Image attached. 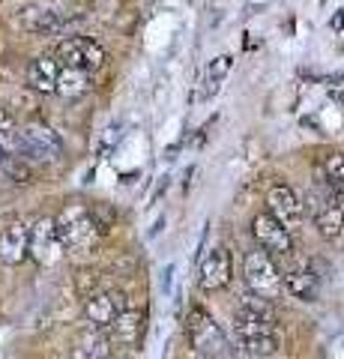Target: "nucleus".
I'll return each mask as SVG.
<instances>
[{"label":"nucleus","instance_id":"obj_1","mask_svg":"<svg viewBox=\"0 0 344 359\" xmlns=\"http://www.w3.org/2000/svg\"><path fill=\"white\" fill-rule=\"evenodd\" d=\"M234 335L249 356H273L282 347V332L275 327V318H261V314L242 309L234 311Z\"/></svg>","mask_w":344,"mask_h":359},{"label":"nucleus","instance_id":"obj_2","mask_svg":"<svg viewBox=\"0 0 344 359\" xmlns=\"http://www.w3.org/2000/svg\"><path fill=\"white\" fill-rule=\"evenodd\" d=\"M57 237L63 243V252H87L90 245L102 237L93 222V212L84 204H69L57 219H54Z\"/></svg>","mask_w":344,"mask_h":359},{"label":"nucleus","instance_id":"obj_3","mask_svg":"<svg viewBox=\"0 0 344 359\" xmlns=\"http://www.w3.org/2000/svg\"><path fill=\"white\" fill-rule=\"evenodd\" d=\"M186 335H188V344L207 359L234 356V351H231V344H228V335L221 332L219 323L201 309H192L186 314Z\"/></svg>","mask_w":344,"mask_h":359},{"label":"nucleus","instance_id":"obj_4","mask_svg":"<svg viewBox=\"0 0 344 359\" xmlns=\"http://www.w3.org/2000/svg\"><path fill=\"white\" fill-rule=\"evenodd\" d=\"M78 21H81L78 13L54 6V4H36L21 13V27L33 33V36H63V33H69Z\"/></svg>","mask_w":344,"mask_h":359},{"label":"nucleus","instance_id":"obj_5","mask_svg":"<svg viewBox=\"0 0 344 359\" xmlns=\"http://www.w3.org/2000/svg\"><path fill=\"white\" fill-rule=\"evenodd\" d=\"M242 276H246V285H249V290H254V294H261L266 299L279 297L282 269L275 264V257L270 252H263L261 245H254V249L246 255V261H242Z\"/></svg>","mask_w":344,"mask_h":359},{"label":"nucleus","instance_id":"obj_6","mask_svg":"<svg viewBox=\"0 0 344 359\" xmlns=\"http://www.w3.org/2000/svg\"><path fill=\"white\" fill-rule=\"evenodd\" d=\"M54 57L60 60V66H69V69H81V72H96L102 69L108 54L105 48L90 36H69V39H60Z\"/></svg>","mask_w":344,"mask_h":359},{"label":"nucleus","instance_id":"obj_7","mask_svg":"<svg viewBox=\"0 0 344 359\" xmlns=\"http://www.w3.org/2000/svg\"><path fill=\"white\" fill-rule=\"evenodd\" d=\"M21 135V147L18 156L30 162H54L63 156V141L60 135L51 126H42V123H30V126L18 129Z\"/></svg>","mask_w":344,"mask_h":359},{"label":"nucleus","instance_id":"obj_8","mask_svg":"<svg viewBox=\"0 0 344 359\" xmlns=\"http://www.w3.org/2000/svg\"><path fill=\"white\" fill-rule=\"evenodd\" d=\"M252 237H254V243H258L263 252H270L273 257L294 252L291 231H287L270 210H263V212H258V216L252 219Z\"/></svg>","mask_w":344,"mask_h":359},{"label":"nucleus","instance_id":"obj_9","mask_svg":"<svg viewBox=\"0 0 344 359\" xmlns=\"http://www.w3.org/2000/svg\"><path fill=\"white\" fill-rule=\"evenodd\" d=\"M231 276H234V257H231L228 245H216V249L207 252V257H201V264H198V285H201V290L228 287Z\"/></svg>","mask_w":344,"mask_h":359},{"label":"nucleus","instance_id":"obj_10","mask_svg":"<svg viewBox=\"0 0 344 359\" xmlns=\"http://www.w3.org/2000/svg\"><path fill=\"white\" fill-rule=\"evenodd\" d=\"M312 216H315L317 231L326 240H338L344 233V207L338 204V195L329 192V189L312 195Z\"/></svg>","mask_w":344,"mask_h":359},{"label":"nucleus","instance_id":"obj_11","mask_svg":"<svg viewBox=\"0 0 344 359\" xmlns=\"http://www.w3.org/2000/svg\"><path fill=\"white\" fill-rule=\"evenodd\" d=\"M120 311H126V294H120V290H99L84 302V318L96 330H108Z\"/></svg>","mask_w":344,"mask_h":359},{"label":"nucleus","instance_id":"obj_12","mask_svg":"<svg viewBox=\"0 0 344 359\" xmlns=\"http://www.w3.org/2000/svg\"><path fill=\"white\" fill-rule=\"evenodd\" d=\"M30 255L42 266H54L63 257V243L57 237V228H54V219H39L30 228Z\"/></svg>","mask_w":344,"mask_h":359},{"label":"nucleus","instance_id":"obj_13","mask_svg":"<svg viewBox=\"0 0 344 359\" xmlns=\"http://www.w3.org/2000/svg\"><path fill=\"white\" fill-rule=\"evenodd\" d=\"M266 210H270L273 216L284 224V228L299 224L303 216H305V204L296 198V192L291 186H273L270 195H266Z\"/></svg>","mask_w":344,"mask_h":359},{"label":"nucleus","instance_id":"obj_14","mask_svg":"<svg viewBox=\"0 0 344 359\" xmlns=\"http://www.w3.org/2000/svg\"><path fill=\"white\" fill-rule=\"evenodd\" d=\"M30 255V228L25 222H13L6 224L0 233V261L15 266Z\"/></svg>","mask_w":344,"mask_h":359},{"label":"nucleus","instance_id":"obj_15","mask_svg":"<svg viewBox=\"0 0 344 359\" xmlns=\"http://www.w3.org/2000/svg\"><path fill=\"white\" fill-rule=\"evenodd\" d=\"M60 60L54 57H36L27 66V87L36 93H54L57 90V75H60Z\"/></svg>","mask_w":344,"mask_h":359},{"label":"nucleus","instance_id":"obj_16","mask_svg":"<svg viewBox=\"0 0 344 359\" xmlns=\"http://www.w3.org/2000/svg\"><path fill=\"white\" fill-rule=\"evenodd\" d=\"M282 287L294 299H303V302H315L320 294L317 276L312 269H291V273H282Z\"/></svg>","mask_w":344,"mask_h":359},{"label":"nucleus","instance_id":"obj_17","mask_svg":"<svg viewBox=\"0 0 344 359\" xmlns=\"http://www.w3.org/2000/svg\"><path fill=\"white\" fill-rule=\"evenodd\" d=\"M111 356V339L102 330H87L72 341V359H108Z\"/></svg>","mask_w":344,"mask_h":359},{"label":"nucleus","instance_id":"obj_18","mask_svg":"<svg viewBox=\"0 0 344 359\" xmlns=\"http://www.w3.org/2000/svg\"><path fill=\"white\" fill-rule=\"evenodd\" d=\"M111 335L108 339L111 341H117V344H135L141 339V332H144V314L141 311H120L117 314V320L111 323Z\"/></svg>","mask_w":344,"mask_h":359},{"label":"nucleus","instance_id":"obj_19","mask_svg":"<svg viewBox=\"0 0 344 359\" xmlns=\"http://www.w3.org/2000/svg\"><path fill=\"white\" fill-rule=\"evenodd\" d=\"M231 66H234V57L231 54H219L216 60H209L207 72H204V81H201V99L207 102V99H213L221 84H225V78L231 75Z\"/></svg>","mask_w":344,"mask_h":359},{"label":"nucleus","instance_id":"obj_20","mask_svg":"<svg viewBox=\"0 0 344 359\" xmlns=\"http://www.w3.org/2000/svg\"><path fill=\"white\" fill-rule=\"evenodd\" d=\"M87 90H90V72H81V69H69V66H63L60 75H57V90L54 93H60L66 99H78L84 96Z\"/></svg>","mask_w":344,"mask_h":359},{"label":"nucleus","instance_id":"obj_21","mask_svg":"<svg viewBox=\"0 0 344 359\" xmlns=\"http://www.w3.org/2000/svg\"><path fill=\"white\" fill-rule=\"evenodd\" d=\"M237 309L252 311V314H261V318H275L270 299L261 297V294H254V290H249V294H240V306Z\"/></svg>","mask_w":344,"mask_h":359},{"label":"nucleus","instance_id":"obj_22","mask_svg":"<svg viewBox=\"0 0 344 359\" xmlns=\"http://www.w3.org/2000/svg\"><path fill=\"white\" fill-rule=\"evenodd\" d=\"M324 177L329 186H344V153H329L324 159Z\"/></svg>","mask_w":344,"mask_h":359},{"label":"nucleus","instance_id":"obj_23","mask_svg":"<svg viewBox=\"0 0 344 359\" xmlns=\"http://www.w3.org/2000/svg\"><path fill=\"white\" fill-rule=\"evenodd\" d=\"M0 171H4L9 180H13V183H30V180H33L30 165L21 162V159H15V156H9V159L0 165Z\"/></svg>","mask_w":344,"mask_h":359},{"label":"nucleus","instance_id":"obj_24","mask_svg":"<svg viewBox=\"0 0 344 359\" xmlns=\"http://www.w3.org/2000/svg\"><path fill=\"white\" fill-rule=\"evenodd\" d=\"M171 285H174V264H168L165 273H162V290L165 294H171Z\"/></svg>","mask_w":344,"mask_h":359},{"label":"nucleus","instance_id":"obj_25","mask_svg":"<svg viewBox=\"0 0 344 359\" xmlns=\"http://www.w3.org/2000/svg\"><path fill=\"white\" fill-rule=\"evenodd\" d=\"M6 129H15V120L9 117L4 108H0V132H6Z\"/></svg>","mask_w":344,"mask_h":359},{"label":"nucleus","instance_id":"obj_26","mask_svg":"<svg viewBox=\"0 0 344 359\" xmlns=\"http://www.w3.org/2000/svg\"><path fill=\"white\" fill-rule=\"evenodd\" d=\"M332 30H344V9H338V13L332 15Z\"/></svg>","mask_w":344,"mask_h":359},{"label":"nucleus","instance_id":"obj_27","mask_svg":"<svg viewBox=\"0 0 344 359\" xmlns=\"http://www.w3.org/2000/svg\"><path fill=\"white\" fill-rule=\"evenodd\" d=\"M165 189H168V177H162V183H159V189L153 192V201H159L162 195H165Z\"/></svg>","mask_w":344,"mask_h":359}]
</instances>
